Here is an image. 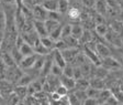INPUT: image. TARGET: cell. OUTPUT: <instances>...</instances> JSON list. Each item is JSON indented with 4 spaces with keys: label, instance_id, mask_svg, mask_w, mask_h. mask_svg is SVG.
<instances>
[{
    "label": "cell",
    "instance_id": "cell-1",
    "mask_svg": "<svg viewBox=\"0 0 123 105\" xmlns=\"http://www.w3.org/2000/svg\"><path fill=\"white\" fill-rule=\"evenodd\" d=\"M14 90V86H13V83L10 82L9 80L7 79H1L0 80V96L5 100H7L9 98V95L13 92Z\"/></svg>",
    "mask_w": 123,
    "mask_h": 105
},
{
    "label": "cell",
    "instance_id": "cell-2",
    "mask_svg": "<svg viewBox=\"0 0 123 105\" xmlns=\"http://www.w3.org/2000/svg\"><path fill=\"white\" fill-rule=\"evenodd\" d=\"M84 54L86 55V58H87L92 64H95L97 67L101 65V58L98 55V53L95 51V50H91V49H89V48L84 45Z\"/></svg>",
    "mask_w": 123,
    "mask_h": 105
},
{
    "label": "cell",
    "instance_id": "cell-3",
    "mask_svg": "<svg viewBox=\"0 0 123 105\" xmlns=\"http://www.w3.org/2000/svg\"><path fill=\"white\" fill-rule=\"evenodd\" d=\"M38 54L33 53L31 55H26V56H23V59L21 60V62L19 63V67L21 68L22 70H29L34 65L35 63L36 59H37Z\"/></svg>",
    "mask_w": 123,
    "mask_h": 105
},
{
    "label": "cell",
    "instance_id": "cell-4",
    "mask_svg": "<svg viewBox=\"0 0 123 105\" xmlns=\"http://www.w3.org/2000/svg\"><path fill=\"white\" fill-rule=\"evenodd\" d=\"M101 65L105 67L108 70H117V69H121L120 63L117 59H114L113 56L109 55L105 56L103 59H101Z\"/></svg>",
    "mask_w": 123,
    "mask_h": 105
},
{
    "label": "cell",
    "instance_id": "cell-5",
    "mask_svg": "<svg viewBox=\"0 0 123 105\" xmlns=\"http://www.w3.org/2000/svg\"><path fill=\"white\" fill-rule=\"evenodd\" d=\"M32 15L34 20L45 21L47 19V10H45L42 5H36L32 8Z\"/></svg>",
    "mask_w": 123,
    "mask_h": 105
},
{
    "label": "cell",
    "instance_id": "cell-6",
    "mask_svg": "<svg viewBox=\"0 0 123 105\" xmlns=\"http://www.w3.org/2000/svg\"><path fill=\"white\" fill-rule=\"evenodd\" d=\"M61 52L64 56L66 63H73L74 60L76 59L77 54L79 53V49L78 48H66V49L62 50Z\"/></svg>",
    "mask_w": 123,
    "mask_h": 105
},
{
    "label": "cell",
    "instance_id": "cell-7",
    "mask_svg": "<svg viewBox=\"0 0 123 105\" xmlns=\"http://www.w3.org/2000/svg\"><path fill=\"white\" fill-rule=\"evenodd\" d=\"M33 27H34V30H35V32L37 33V36L40 37V38H41V37L49 36L47 31H46L45 23H44V21L33 20Z\"/></svg>",
    "mask_w": 123,
    "mask_h": 105
},
{
    "label": "cell",
    "instance_id": "cell-8",
    "mask_svg": "<svg viewBox=\"0 0 123 105\" xmlns=\"http://www.w3.org/2000/svg\"><path fill=\"white\" fill-rule=\"evenodd\" d=\"M96 52H97L98 55H99L101 59H103L105 56L111 55L110 49H109V48L105 45V43H103V42H97V44H96Z\"/></svg>",
    "mask_w": 123,
    "mask_h": 105
},
{
    "label": "cell",
    "instance_id": "cell-9",
    "mask_svg": "<svg viewBox=\"0 0 123 105\" xmlns=\"http://www.w3.org/2000/svg\"><path fill=\"white\" fill-rule=\"evenodd\" d=\"M51 53H52V56H53V62L54 63L58 64L59 67H62V68H64L67 64L66 61H65V59H64V56H63V54H62V52L59 51V50L53 49L51 51Z\"/></svg>",
    "mask_w": 123,
    "mask_h": 105
},
{
    "label": "cell",
    "instance_id": "cell-10",
    "mask_svg": "<svg viewBox=\"0 0 123 105\" xmlns=\"http://www.w3.org/2000/svg\"><path fill=\"white\" fill-rule=\"evenodd\" d=\"M0 59H1V61L3 62V64H5L7 68H11V67L17 65V63H15L14 59L12 58L11 53H10V52H8V51H2V52H1Z\"/></svg>",
    "mask_w": 123,
    "mask_h": 105
},
{
    "label": "cell",
    "instance_id": "cell-11",
    "mask_svg": "<svg viewBox=\"0 0 123 105\" xmlns=\"http://www.w3.org/2000/svg\"><path fill=\"white\" fill-rule=\"evenodd\" d=\"M66 15H67V17L73 21L80 20V18H81V10H80L79 8H77L76 6H73V7H69Z\"/></svg>",
    "mask_w": 123,
    "mask_h": 105
},
{
    "label": "cell",
    "instance_id": "cell-12",
    "mask_svg": "<svg viewBox=\"0 0 123 105\" xmlns=\"http://www.w3.org/2000/svg\"><path fill=\"white\" fill-rule=\"evenodd\" d=\"M45 80H46V82H47V84L49 85L52 91H55L56 87L61 84V79H59V76H56V75L52 74V73L46 75Z\"/></svg>",
    "mask_w": 123,
    "mask_h": 105
},
{
    "label": "cell",
    "instance_id": "cell-13",
    "mask_svg": "<svg viewBox=\"0 0 123 105\" xmlns=\"http://www.w3.org/2000/svg\"><path fill=\"white\" fill-rule=\"evenodd\" d=\"M89 85L91 87H93V89H97V90L105 89V79H101V77L98 76H91V79L89 80Z\"/></svg>",
    "mask_w": 123,
    "mask_h": 105
},
{
    "label": "cell",
    "instance_id": "cell-14",
    "mask_svg": "<svg viewBox=\"0 0 123 105\" xmlns=\"http://www.w3.org/2000/svg\"><path fill=\"white\" fill-rule=\"evenodd\" d=\"M33 50L36 54L38 55H47L49 53H51V50H49L46 46H44L40 41V38L36 40V42L33 44Z\"/></svg>",
    "mask_w": 123,
    "mask_h": 105
},
{
    "label": "cell",
    "instance_id": "cell-15",
    "mask_svg": "<svg viewBox=\"0 0 123 105\" xmlns=\"http://www.w3.org/2000/svg\"><path fill=\"white\" fill-rule=\"evenodd\" d=\"M61 79V84H63L64 86H66L67 89L69 90H74L75 89V84H76V80L74 77H70V76H66V75H63L62 74L59 76Z\"/></svg>",
    "mask_w": 123,
    "mask_h": 105
},
{
    "label": "cell",
    "instance_id": "cell-16",
    "mask_svg": "<svg viewBox=\"0 0 123 105\" xmlns=\"http://www.w3.org/2000/svg\"><path fill=\"white\" fill-rule=\"evenodd\" d=\"M41 5L47 11H57L58 0H43Z\"/></svg>",
    "mask_w": 123,
    "mask_h": 105
},
{
    "label": "cell",
    "instance_id": "cell-17",
    "mask_svg": "<svg viewBox=\"0 0 123 105\" xmlns=\"http://www.w3.org/2000/svg\"><path fill=\"white\" fill-rule=\"evenodd\" d=\"M97 12L101 15H105L108 12V2L105 0H96V5H95Z\"/></svg>",
    "mask_w": 123,
    "mask_h": 105
},
{
    "label": "cell",
    "instance_id": "cell-18",
    "mask_svg": "<svg viewBox=\"0 0 123 105\" xmlns=\"http://www.w3.org/2000/svg\"><path fill=\"white\" fill-rule=\"evenodd\" d=\"M89 86H90V85H89V80H88L87 77L82 76V77H80V79L76 80V84H75V89H76V90H84V91H86ZM75 89H74V90H75Z\"/></svg>",
    "mask_w": 123,
    "mask_h": 105
},
{
    "label": "cell",
    "instance_id": "cell-19",
    "mask_svg": "<svg viewBox=\"0 0 123 105\" xmlns=\"http://www.w3.org/2000/svg\"><path fill=\"white\" fill-rule=\"evenodd\" d=\"M19 50H20L21 54H22L23 56H26V55H31V54L35 53L33 50V46L31 45L30 43H28V42H23L22 44H21V46L19 48Z\"/></svg>",
    "mask_w": 123,
    "mask_h": 105
},
{
    "label": "cell",
    "instance_id": "cell-20",
    "mask_svg": "<svg viewBox=\"0 0 123 105\" xmlns=\"http://www.w3.org/2000/svg\"><path fill=\"white\" fill-rule=\"evenodd\" d=\"M95 31H96V34L98 37H101V38H105V34L108 33V31H109V27L105 23H98L96 24L95 27Z\"/></svg>",
    "mask_w": 123,
    "mask_h": 105
},
{
    "label": "cell",
    "instance_id": "cell-21",
    "mask_svg": "<svg viewBox=\"0 0 123 105\" xmlns=\"http://www.w3.org/2000/svg\"><path fill=\"white\" fill-rule=\"evenodd\" d=\"M112 94L111 90L109 89H102V90H100V93H99V96H98V103L99 104H105V101L108 100V98Z\"/></svg>",
    "mask_w": 123,
    "mask_h": 105
},
{
    "label": "cell",
    "instance_id": "cell-22",
    "mask_svg": "<svg viewBox=\"0 0 123 105\" xmlns=\"http://www.w3.org/2000/svg\"><path fill=\"white\" fill-rule=\"evenodd\" d=\"M13 92H14L15 94H17L19 98H21V101H23V98H24L26 95H28V86H24V85H18V84H17V86H14V90H13Z\"/></svg>",
    "mask_w": 123,
    "mask_h": 105
},
{
    "label": "cell",
    "instance_id": "cell-23",
    "mask_svg": "<svg viewBox=\"0 0 123 105\" xmlns=\"http://www.w3.org/2000/svg\"><path fill=\"white\" fill-rule=\"evenodd\" d=\"M84 30L85 29L81 24H78V23H76V24H72V36L75 37L76 39H78V40L81 38Z\"/></svg>",
    "mask_w": 123,
    "mask_h": 105
},
{
    "label": "cell",
    "instance_id": "cell-24",
    "mask_svg": "<svg viewBox=\"0 0 123 105\" xmlns=\"http://www.w3.org/2000/svg\"><path fill=\"white\" fill-rule=\"evenodd\" d=\"M40 41L41 43L43 44L44 46H46L49 50H53L54 49V45H55V41H54L53 39L51 38L49 36H45V37H41L40 38Z\"/></svg>",
    "mask_w": 123,
    "mask_h": 105
},
{
    "label": "cell",
    "instance_id": "cell-25",
    "mask_svg": "<svg viewBox=\"0 0 123 105\" xmlns=\"http://www.w3.org/2000/svg\"><path fill=\"white\" fill-rule=\"evenodd\" d=\"M45 23V28H46V31H47V33H51L52 31L54 29H56L57 27L59 26V21H56V20H52V19H46L44 21Z\"/></svg>",
    "mask_w": 123,
    "mask_h": 105
},
{
    "label": "cell",
    "instance_id": "cell-26",
    "mask_svg": "<svg viewBox=\"0 0 123 105\" xmlns=\"http://www.w3.org/2000/svg\"><path fill=\"white\" fill-rule=\"evenodd\" d=\"M93 40V32H92L91 30H87V29H85L84 32H82V36L81 38L79 39V41L80 43H87V42H90Z\"/></svg>",
    "mask_w": 123,
    "mask_h": 105
},
{
    "label": "cell",
    "instance_id": "cell-27",
    "mask_svg": "<svg viewBox=\"0 0 123 105\" xmlns=\"http://www.w3.org/2000/svg\"><path fill=\"white\" fill-rule=\"evenodd\" d=\"M110 29L114 31L115 33H118L119 36H121V34L123 33V23L119 20H114L111 22Z\"/></svg>",
    "mask_w": 123,
    "mask_h": 105
},
{
    "label": "cell",
    "instance_id": "cell-28",
    "mask_svg": "<svg viewBox=\"0 0 123 105\" xmlns=\"http://www.w3.org/2000/svg\"><path fill=\"white\" fill-rule=\"evenodd\" d=\"M64 41L66 42V44L69 46V48H79L80 41L78 39L75 38V37H73L72 34L66 37V38H64Z\"/></svg>",
    "mask_w": 123,
    "mask_h": 105
},
{
    "label": "cell",
    "instance_id": "cell-29",
    "mask_svg": "<svg viewBox=\"0 0 123 105\" xmlns=\"http://www.w3.org/2000/svg\"><path fill=\"white\" fill-rule=\"evenodd\" d=\"M32 81H33V76H32V75L28 74V73H23V74L21 75V77L19 79V81L17 82V84H18V85H24V86H28V85L30 84Z\"/></svg>",
    "mask_w": 123,
    "mask_h": 105
},
{
    "label": "cell",
    "instance_id": "cell-30",
    "mask_svg": "<svg viewBox=\"0 0 123 105\" xmlns=\"http://www.w3.org/2000/svg\"><path fill=\"white\" fill-rule=\"evenodd\" d=\"M69 1L68 0H58V7H57V11L62 15H66L67 10L69 9Z\"/></svg>",
    "mask_w": 123,
    "mask_h": 105
},
{
    "label": "cell",
    "instance_id": "cell-31",
    "mask_svg": "<svg viewBox=\"0 0 123 105\" xmlns=\"http://www.w3.org/2000/svg\"><path fill=\"white\" fill-rule=\"evenodd\" d=\"M10 53H11V55H12V58L14 59V61H15V63H17V65H19V63L21 62V60L23 59V55L21 54L20 50H19L18 48L14 45L12 49H11Z\"/></svg>",
    "mask_w": 123,
    "mask_h": 105
},
{
    "label": "cell",
    "instance_id": "cell-32",
    "mask_svg": "<svg viewBox=\"0 0 123 105\" xmlns=\"http://www.w3.org/2000/svg\"><path fill=\"white\" fill-rule=\"evenodd\" d=\"M49 36L53 39L54 41H57V40L62 39V26H61V24H59L56 29H54V30L52 31Z\"/></svg>",
    "mask_w": 123,
    "mask_h": 105
},
{
    "label": "cell",
    "instance_id": "cell-33",
    "mask_svg": "<svg viewBox=\"0 0 123 105\" xmlns=\"http://www.w3.org/2000/svg\"><path fill=\"white\" fill-rule=\"evenodd\" d=\"M63 75L74 77V67H73L72 63H67L66 65L63 68Z\"/></svg>",
    "mask_w": 123,
    "mask_h": 105
},
{
    "label": "cell",
    "instance_id": "cell-34",
    "mask_svg": "<svg viewBox=\"0 0 123 105\" xmlns=\"http://www.w3.org/2000/svg\"><path fill=\"white\" fill-rule=\"evenodd\" d=\"M49 73H52V74H54V75H56V76H61V75L63 74V68L59 67L58 64H56V63H54V62H53Z\"/></svg>",
    "mask_w": 123,
    "mask_h": 105
},
{
    "label": "cell",
    "instance_id": "cell-35",
    "mask_svg": "<svg viewBox=\"0 0 123 105\" xmlns=\"http://www.w3.org/2000/svg\"><path fill=\"white\" fill-rule=\"evenodd\" d=\"M86 93H87V96H88V98H98V96H99V93H100V90H97V89H93V87L89 86L87 90H86Z\"/></svg>",
    "mask_w": 123,
    "mask_h": 105
},
{
    "label": "cell",
    "instance_id": "cell-36",
    "mask_svg": "<svg viewBox=\"0 0 123 105\" xmlns=\"http://www.w3.org/2000/svg\"><path fill=\"white\" fill-rule=\"evenodd\" d=\"M8 100V103L9 104H20V103H22V101H21V98H19L18 95L15 94L14 92H12L10 95H9V98H7Z\"/></svg>",
    "mask_w": 123,
    "mask_h": 105
},
{
    "label": "cell",
    "instance_id": "cell-37",
    "mask_svg": "<svg viewBox=\"0 0 123 105\" xmlns=\"http://www.w3.org/2000/svg\"><path fill=\"white\" fill-rule=\"evenodd\" d=\"M74 94L76 95L77 98H78V100L81 102V104L84 103V101L88 98V96H87V93H86V91H84V90H76V89H75Z\"/></svg>",
    "mask_w": 123,
    "mask_h": 105
},
{
    "label": "cell",
    "instance_id": "cell-38",
    "mask_svg": "<svg viewBox=\"0 0 123 105\" xmlns=\"http://www.w3.org/2000/svg\"><path fill=\"white\" fill-rule=\"evenodd\" d=\"M72 34V24H65L62 27V39L66 38V37Z\"/></svg>",
    "mask_w": 123,
    "mask_h": 105
},
{
    "label": "cell",
    "instance_id": "cell-39",
    "mask_svg": "<svg viewBox=\"0 0 123 105\" xmlns=\"http://www.w3.org/2000/svg\"><path fill=\"white\" fill-rule=\"evenodd\" d=\"M66 48H69V46L67 45L66 42L64 41V39H59V40L55 41V45H54V49H57V50H59V51H62V50L66 49Z\"/></svg>",
    "mask_w": 123,
    "mask_h": 105
},
{
    "label": "cell",
    "instance_id": "cell-40",
    "mask_svg": "<svg viewBox=\"0 0 123 105\" xmlns=\"http://www.w3.org/2000/svg\"><path fill=\"white\" fill-rule=\"evenodd\" d=\"M62 13H59L58 11H47V19H52V20L59 21L62 17Z\"/></svg>",
    "mask_w": 123,
    "mask_h": 105
},
{
    "label": "cell",
    "instance_id": "cell-41",
    "mask_svg": "<svg viewBox=\"0 0 123 105\" xmlns=\"http://www.w3.org/2000/svg\"><path fill=\"white\" fill-rule=\"evenodd\" d=\"M55 91H56V92L58 93V94L61 95V96H63V95H66V94H68V92H69V91H68V89H67L66 86H64V85H63V84H59L58 86L56 87V90H55Z\"/></svg>",
    "mask_w": 123,
    "mask_h": 105
},
{
    "label": "cell",
    "instance_id": "cell-42",
    "mask_svg": "<svg viewBox=\"0 0 123 105\" xmlns=\"http://www.w3.org/2000/svg\"><path fill=\"white\" fill-rule=\"evenodd\" d=\"M105 104H107V105H117V104H120L119 103V101H118V98H115L113 94H111L109 98H108V100L105 101Z\"/></svg>",
    "mask_w": 123,
    "mask_h": 105
},
{
    "label": "cell",
    "instance_id": "cell-43",
    "mask_svg": "<svg viewBox=\"0 0 123 105\" xmlns=\"http://www.w3.org/2000/svg\"><path fill=\"white\" fill-rule=\"evenodd\" d=\"M80 2H81V5L84 6V7L90 9V8H93V7H95L96 0H80Z\"/></svg>",
    "mask_w": 123,
    "mask_h": 105
},
{
    "label": "cell",
    "instance_id": "cell-44",
    "mask_svg": "<svg viewBox=\"0 0 123 105\" xmlns=\"http://www.w3.org/2000/svg\"><path fill=\"white\" fill-rule=\"evenodd\" d=\"M82 72H81V69H80L79 65H77V67H74V79L75 80H78L80 77H82Z\"/></svg>",
    "mask_w": 123,
    "mask_h": 105
},
{
    "label": "cell",
    "instance_id": "cell-45",
    "mask_svg": "<svg viewBox=\"0 0 123 105\" xmlns=\"http://www.w3.org/2000/svg\"><path fill=\"white\" fill-rule=\"evenodd\" d=\"M68 98H69V104H81V102H80L78 98H77V96L74 94V92L72 93V94H68Z\"/></svg>",
    "mask_w": 123,
    "mask_h": 105
},
{
    "label": "cell",
    "instance_id": "cell-46",
    "mask_svg": "<svg viewBox=\"0 0 123 105\" xmlns=\"http://www.w3.org/2000/svg\"><path fill=\"white\" fill-rule=\"evenodd\" d=\"M84 105H99L97 98H87L82 103Z\"/></svg>",
    "mask_w": 123,
    "mask_h": 105
},
{
    "label": "cell",
    "instance_id": "cell-47",
    "mask_svg": "<svg viewBox=\"0 0 123 105\" xmlns=\"http://www.w3.org/2000/svg\"><path fill=\"white\" fill-rule=\"evenodd\" d=\"M57 104H65V105H70L69 104V98H68V94L66 95H63L61 98V100L58 101Z\"/></svg>",
    "mask_w": 123,
    "mask_h": 105
},
{
    "label": "cell",
    "instance_id": "cell-48",
    "mask_svg": "<svg viewBox=\"0 0 123 105\" xmlns=\"http://www.w3.org/2000/svg\"><path fill=\"white\" fill-rule=\"evenodd\" d=\"M5 6H17V0H1Z\"/></svg>",
    "mask_w": 123,
    "mask_h": 105
},
{
    "label": "cell",
    "instance_id": "cell-49",
    "mask_svg": "<svg viewBox=\"0 0 123 105\" xmlns=\"http://www.w3.org/2000/svg\"><path fill=\"white\" fill-rule=\"evenodd\" d=\"M118 61H119V63H120V67H121V69H123V55H121L120 58L118 59Z\"/></svg>",
    "mask_w": 123,
    "mask_h": 105
},
{
    "label": "cell",
    "instance_id": "cell-50",
    "mask_svg": "<svg viewBox=\"0 0 123 105\" xmlns=\"http://www.w3.org/2000/svg\"><path fill=\"white\" fill-rule=\"evenodd\" d=\"M119 89H120V91L123 93V82L120 83V85H119Z\"/></svg>",
    "mask_w": 123,
    "mask_h": 105
},
{
    "label": "cell",
    "instance_id": "cell-51",
    "mask_svg": "<svg viewBox=\"0 0 123 105\" xmlns=\"http://www.w3.org/2000/svg\"><path fill=\"white\" fill-rule=\"evenodd\" d=\"M75 1H80V0H75Z\"/></svg>",
    "mask_w": 123,
    "mask_h": 105
},
{
    "label": "cell",
    "instance_id": "cell-52",
    "mask_svg": "<svg viewBox=\"0 0 123 105\" xmlns=\"http://www.w3.org/2000/svg\"><path fill=\"white\" fill-rule=\"evenodd\" d=\"M0 2H1V0H0Z\"/></svg>",
    "mask_w": 123,
    "mask_h": 105
}]
</instances>
